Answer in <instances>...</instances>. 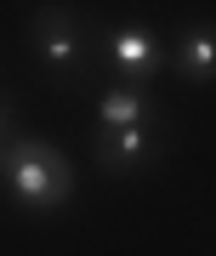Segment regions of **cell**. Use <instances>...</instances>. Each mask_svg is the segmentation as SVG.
I'll use <instances>...</instances> for the list:
<instances>
[{
  "mask_svg": "<svg viewBox=\"0 0 216 256\" xmlns=\"http://www.w3.org/2000/svg\"><path fill=\"white\" fill-rule=\"evenodd\" d=\"M0 188H6V200L28 210V216H52V210H63L74 200V165L57 142L46 137H18L12 131L6 142H0Z\"/></svg>",
  "mask_w": 216,
  "mask_h": 256,
  "instance_id": "obj_1",
  "label": "cell"
},
{
  "mask_svg": "<svg viewBox=\"0 0 216 256\" xmlns=\"http://www.w3.org/2000/svg\"><path fill=\"white\" fill-rule=\"evenodd\" d=\"M28 40H34V63L40 74L57 86V92H80V86L97 74V28L86 23L80 6H40L34 23H28Z\"/></svg>",
  "mask_w": 216,
  "mask_h": 256,
  "instance_id": "obj_2",
  "label": "cell"
},
{
  "mask_svg": "<svg viewBox=\"0 0 216 256\" xmlns=\"http://www.w3.org/2000/svg\"><path fill=\"white\" fill-rule=\"evenodd\" d=\"M171 137H176V120H171V108H165V114L142 120V126L97 131V137H91V160H97V171H102V176H120V182H131V176H142V171H154V165L165 160Z\"/></svg>",
  "mask_w": 216,
  "mask_h": 256,
  "instance_id": "obj_3",
  "label": "cell"
},
{
  "mask_svg": "<svg viewBox=\"0 0 216 256\" xmlns=\"http://www.w3.org/2000/svg\"><path fill=\"white\" fill-rule=\"evenodd\" d=\"M97 52H102V63H114L126 80H154V74H165L171 68V46H165L160 34H154L148 23H120V28H102L97 34Z\"/></svg>",
  "mask_w": 216,
  "mask_h": 256,
  "instance_id": "obj_4",
  "label": "cell"
},
{
  "mask_svg": "<svg viewBox=\"0 0 216 256\" xmlns=\"http://www.w3.org/2000/svg\"><path fill=\"white\" fill-rule=\"evenodd\" d=\"M171 74L199 86V92L216 86V23H188L171 40Z\"/></svg>",
  "mask_w": 216,
  "mask_h": 256,
  "instance_id": "obj_5",
  "label": "cell"
},
{
  "mask_svg": "<svg viewBox=\"0 0 216 256\" xmlns=\"http://www.w3.org/2000/svg\"><path fill=\"white\" fill-rule=\"evenodd\" d=\"M154 114H165V102H160V97H148L136 80H120V86H108V92L97 97V131L142 126V120H154Z\"/></svg>",
  "mask_w": 216,
  "mask_h": 256,
  "instance_id": "obj_6",
  "label": "cell"
},
{
  "mask_svg": "<svg viewBox=\"0 0 216 256\" xmlns=\"http://www.w3.org/2000/svg\"><path fill=\"white\" fill-rule=\"evenodd\" d=\"M12 131H18V102H12L6 92H0V142H6Z\"/></svg>",
  "mask_w": 216,
  "mask_h": 256,
  "instance_id": "obj_7",
  "label": "cell"
}]
</instances>
